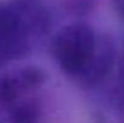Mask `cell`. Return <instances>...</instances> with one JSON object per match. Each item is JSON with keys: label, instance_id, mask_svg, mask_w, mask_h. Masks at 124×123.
I'll return each instance as SVG.
<instances>
[{"label": "cell", "instance_id": "obj_2", "mask_svg": "<svg viewBox=\"0 0 124 123\" xmlns=\"http://www.w3.org/2000/svg\"><path fill=\"white\" fill-rule=\"evenodd\" d=\"M51 27V13L43 0L0 1V64L28 54L35 39Z\"/></svg>", "mask_w": 124, "mask_h": 123}, {"label": "cell", "instance_id": "obj_3", "mask_svg": "<svg viewBox=\"0 0 124 123\" xmlns=\"http://www.w3.org/2000/svg\"><path fill=\"white\" fill-rule=\"evenodd\" d=\"M111 109L117 123H124V47L117 59V71L111 90Z\"/></svg>", "mask_w": 124, "mask_h": 123}, {"label": "cell", "instance_id": "obj_1", "mask_svg": "<svg viewBox=\"0 0 124 123\" xmlns=\"http://www.w3.org/2000/svg\"><path fill=\"white\" fill-rule=\"evenodd\" d=\"M52 56L58 68L81 86H99L112 73L116 49L107 36H99L87 23L62 28L52 41Z\"/></svg>", "mask_w": 124, "mask_h": 123}, {"label": "cell", "instance_id": "obj_4", "mask_svg": "<svg viewBox=\"0 0 124 123\" xmlns=\"http://www.w3.org/2000/svg\"><path fill=\"white\" fill-rule=\"evenodd\" d=\"M111 5L117 16L124 22V0H111Z\"/></svg>", "mask_w": 124, "mask_h": 123}]
</instances>
